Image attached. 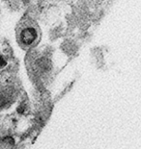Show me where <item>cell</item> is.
I'll return each mask as SVG.
<instances>
[{
  "label": "cell",
  "mask_w": 141,
  "mask_h": 149,
  "mask_svg": "<svg viewBox=\"0 0 141 149\" xmlns=\"http://www.w3.org/2000/svg\"><path fill=\"white\" fill-rule=\"evenodd\" d=\"M37 38V32L34 28L32 27H27L21 32L20 35V39L22 40V42L24 44H31L32 42H34V40Z\"/></svg>",
  "instance_id": "cell-1"
},
{
  "label": "cell",
  "mask_w": 141,
  "mask_h": 149,
  "mask_svg": "<svg viewBox=\"0 0 141 149\" xmlns=\"http://www.w3.org/2000/svg\"><path fill=\"white\" fill-rule=\"evenodd\" d=\"M6 65V63L4 61V59H3L1 56H0V68L3 66V65Z\"/></svg>",
  "instance_id": "cell-2"
}]
</instances>
